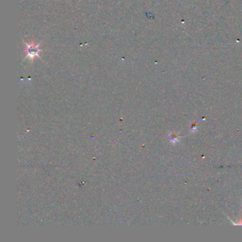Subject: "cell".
Segmentation results:
<instances>
[{
    "label": "cell",
    "instance_id": "obj_1",
    "mask_svg": "<svg viewBox=\"0 0 242 242\" xmlns=\"http://www.w3.org/2000/svg\"><path fill=\"white\" fill-rule=\"evenodd\" d=\"M28 56L30 58H33L36 56H38V53L39 52V49L38 46H34V45H28Z\"/></svg>",
    "mask_w": 242,
    "mask_h": 242
}]
</instances>
